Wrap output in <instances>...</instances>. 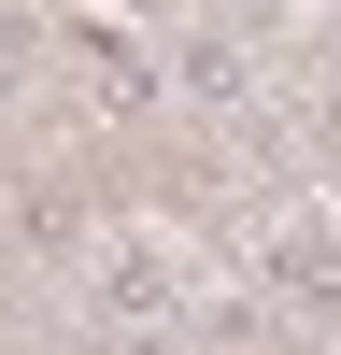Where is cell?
I'll use <instances>...</instances> for the list:
<instances>
[{"label": "cell", "mask_w": 341, "mask_h": 355, "mask_svg": "<svg viewBox=\"0 0 341 355\" xmlns=\"http://www.w3.org/2000/svg\"><path fill=\"white\" fill-rule=\"evenodd\" d=\"M256 284H270V327H341V214H284Z\"/></svg>", "instance_id": "obj_1"}, {"label": "cell", "mask_w": 341, "mask_h": 355, "mask_svg": "<svg viewBox=\"0 0 341 355\" xmlns=\"http://www.w3.org/2000/svg\"><path fill=\"white\" fill-rule=\"evenodd\" d=\"M100 327H128V341H157V327H185V270L170 256H100Z\"/></svg>", "instance_id": "obj_3"}, {"label": "cell", "mask_w": 341, "mask_h": 355, "mask_svg": "<svg viewBox=\"0 0 341 355\" xmlns=\"http://www.w3.org/2000/svg\"><path fill=\"white\" fill-rule=\"evenodd\" d=\"M157 85L199 100V114H242V100H256V43H242L227 15H185V28L157 43Z\"/></svg>", "instance_id": "obj_2"}, {"label": "cell", "mask_w": 341, "mask_h": 355, "mask_svg": "<svg viewBox=\"0 0 341 355\" xmlns=\"http://www.w3.org/2000/svg\"><path fill=\"white\" fill-rule=\"evenodd\" d=\"M15 100H28V43L0 28V114H15Z\"/></svg>", "instance_id": "obj_5"}, {"label": "cell", "mask_w": 341, "mask_h": 355, "mask_svg": "<svg viewBox=\"0 0 341 355\" xmlns=\"http://www.w3.org/2000/svg\"><path fill=\"white\" fill-rule=\"evenodd\" d=\"M299 355H313V341H299Z\"/></svg>", "instance_id": "obj_6"}, {"label": "cell", "mask_w": 341, "mask_h": 355, "mask_svg": "<svg viewBox=\"0 0 341 355\" xmlns=\"http://www.w3.org/2000/svg\"><path fill=\"white\" fill-rule=\"evenodd\" d=\"M15 256H85V199L71 185H28L15 199Z\"/></svg>", "instance_id": "obj_4"}]
</instances>
